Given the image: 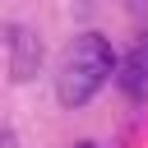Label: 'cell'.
I'll return each mask as SVG.
<instances>
[{
  "label": "cell",
  "instance_id": "7a4b0ae2",
  "mask_svg": "<svg viewBox=\"0 0 148 148\" xmlns=\"http://www.w3.org/2000/svg\"><path fill=\"white\" fill-rule=\"evenodd\" d=\"M116 83H120V92H125L130 102H143V97H148V28H143V32L130 42V51L120 56Z\"/></svg>",
  "mask_w": 148,
  "mask_h": 148
},
{
  "label": "cell",
  "instance_id": "5b68a950",
  "mask_svg": "<svg viewBox=\"0 0 148 148\" xmlns=\"http://www.w3.org/2000/svg\"><path fill=\"white\" fill-rule=\"evenodd\" d=\"M74 148H97V143H88V139H83V143H74Z\"/></svg>",
  "mask_w": 148,
  "mask_h": 148
},
{
  "label": "cell",
  "instance_id": "3957f363",
  "mask_svg": "<svg viewBox=\"0 0 148 148\" xmlns=\"http://www.w3.org/2000/svg\"><path fill=\"white\" fill-rule=\"evenodd\" d=\"M37 60H42V42L32 28H9V79H32L37 74Z\"/></svg>",
  "mask_w": 148,
  "mask_h": 148
},
{
  "label": "cell",
  "instance_id": "277c9868",
  "mask_svg": "<svg viewBox=\"0 0 148 148\" xmlns=\"http://www.w3.org/2000/svg\"><path fill=\"white\" fill-rule=\"evenodd\" d=\"M0 148H14V134H0Z\"/></svg>",
  "mask_w": 148,
  "mask_h": 148
},
{
  "label": "cell",
  "instance_id": "6da1fadb",
  "mask_svg": "<svg viewBox=\"0 0 148 148\" xmlns=\"http://www.w3.org/2000/svg\"><path fill=\"white\" fill-rule=\"evenodd\" d=\"M116 74V51L102 32H79L65 56H60V74H56V97L60 106H83L102 92V83Z\"/></svg>",
  "mask_w": 148,
  "mask_h": 148
}]
</instances>
